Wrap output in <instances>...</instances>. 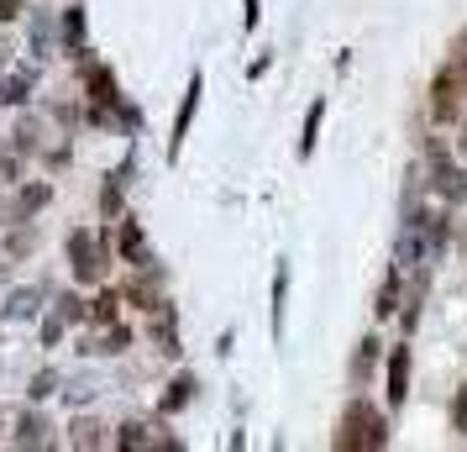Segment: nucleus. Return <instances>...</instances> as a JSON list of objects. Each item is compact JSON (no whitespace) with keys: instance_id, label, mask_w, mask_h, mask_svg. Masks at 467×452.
Instances as JSON below:
<instances>
[{"instance_id":"obj_1","label":"nucleus","mask_w":467,"mask_h":452,"mask_svg":"<svg viewBox=\"0 0 467 452\" xmlns=\"http://www.w3.org/2000/svg\"><path fill=\"white\" fill-rule=\"evenodd\" d=\"M337 447L341 452H379V447H389V421H383L368 400H352V405H347V415H341Z\"/></svg>"},{"instance_id":"obj_2","label":"nucleus","mask_w":467,"mask_h":452,"mask_svg":"<svg viewBox=\"0 0 467 452\" xmlns=\"http://www.w3.org/2000/svg\"><path fill=\"white\" fill-rule=\"evenodd\" d=\"M431 116L451 127L457 116H467V68L462 64H446L436 74V85H431Z\"/></svg>"},{"instance_id":"obj_3","label":"nucleus","mask_w":467,"mask_h":452,"mask_svg":"<svg viewBox=\"0 0 467 452\" xmlns=\"http://www.w3.org/2000/svg\"><path fill=\"white\" fill-rule=\"evenodd\" d=\"M68 263H74V279H79V284H100V279H106V263H110L106 237L74 232V237H68Z\"/></svg>"},{"instance_id":"obj_4","label":"nucleus","mask_w":467,"mask_h":452,"mask_svg":"<svg viewBox=\"0 0 467 452\" xmlns=\"http://www.w3.org/2000/svg\"><path fill=\"white\" fill-rule=\"evenodd\" d=\"M200 95H205V79H200V74H190V85H184V100H179V116H173L169 163L179 158V148H184V137H190V121H194V110H200Z\"/></svg>"},{"instance_id":"obj_5","label":"nucleus","mask_w":467,"mask_h":452,"mask_svg":"<svg viewBox=\"0 0 467 452\" xmlns=\"http://www.w3.org/2000/svg\"><path fill=\"white\" fill-rule=\"evenodd\" d=\"M431 163H436V194H441V200H467V169L446 163L441 142H431Z\"/></svg>"},{"instance_id":"obj_6","label":"nucleus","mask_w":467,"mask_h":452,"mask_svg":"<svg viewBox=\"0 0 467 452\" xmlns=\"http://www.w3.org/2000/svg\"><path fill=\"white\" fill-rule=\"evenodd\" d=\"M121 258L137 263V268H152V253H148V237H142V226L131 221V215H121Z\"/></svg>"},{"instance_id":"obj_7","label":"nucleus","mask_w":467,"mask_h":452,"mask_svg":"<svg viewBox=\"0 0 467 452\" xmlns=\"http://www.w3.org/2000/svg\"><path fill=\"white\" fill-rule=\"evenodd\" d=\"M410 400V347H394L389 352V405H404Z\"/></svg>"},{"instance_id":"obj_8","label":"nucleus","mask_w":467,"mask_h":452,"mask_svg":"<svg viewBox=\"0 0 467 452\" xmlns=\"http://www.w3.org/2000/svg\"><path fill=\"white\" fill-rule=\"evenodd\" d=\"M320 121H326V100H310V110H305V131H299V158H310V152H316Z\"/></svg>"},{"instance_id":"obj_9","label":"nucleus","mask_w":467,"mask_h":452,"mask_svg":"<svg viewBox=\"0 0 467 452\" xmlns=\"http://www.w3.org/2000/svg\"><path fill=\"white\" fill-rule=\"evenodd\" d=\"M85 85H89V100H95V106H116V100H121V95H116V79H110V68H89Z\"/></svg>"},{"instance_id":"obj_10","label":"nucleus","mask_w":467,"mask_h":452,"mask_svg":"<svg viewBox=\"0 0 467 452\" xmlns=\"http://www.w3.org/2000/svg\"><path fill=\"white\" fill-rule=\"evenodd\" d=\"M284 295H289V263H278V274H274V305H268L274 337H284Z\"/></svg>"},{"instance_id":"obj_11","label":"nucleus","mask_w":467,"mask_h":452,"mask_svg":"<svg viewBox=\"0 0 467 452\" xmlns=\"http://www.w3.org/2000/svg\"><path fill=\"white\" fill-rule=\"evenodd\" d=\"M190 400H194V379H190V373H179V379L169 384V394H163V415H173V410H184Z\"/></svg>"},{"instance_id":"obj_12","label":"nucleus","mask_w":467,"mask_h":452,"mask_svg":"<svg viewBox=\"0 0 467 452\" xmlns=\"http://www.w3.org/2000/svg\"><path fill=\"white\" fill-rule=\"evenodd\" d=\"M26 95H32V74H11V79H0V106H22Z\"/></svg>"},{"instance_id":"obj_13","label":"nucleus","mask_w":467,"mask_h":452,"mask_svg":"<svg viewBox=\"0 0 467 452\" xmlns=\"http://www.w3.org/2000/svg\"><path fill=\"white\" fill-rule=\"evenodd\" d=\"M379 316H394L400 310V268H389L383 274V289H379V305H373Z\"/></svg>"},{"instance_id":"obj_14","label":"nucleus","mask_w":467,"mask_h":452,"mask_svg":"<svg viewBox=\"0 0 467 452\" xmlns=\"http://www.w3.org/2000/svg\"><path fill=\"white\" fill-rule=\"evenodd\" d=\"M47 200H53V190H47V184H26L22 200H16V221H22V215H32V211H43Z\"/></svg>"},{"instance_id":"obj_15","label":"nucleus","mask_w":467,"mask_h":452,"mask_svg":"<svg viewBox=\"0 0 467 452\" xmlns=\"http://www.w3.org/2000/svg\"><path fill=\"white\" fill-rule=\"evenodd\" d=\"M43 431H47V421H43V415H37V421H32V415H22V431H16V447H32V442L43 447Z\"/></svg>"},{"instance_id":"obj_16","label":"nucleus","mask_w":467,"mask_h":452,"mask_svg":"<svg viewBox=\"0 0 467 452\" xmlns=\"http://www.w3.org/2000/svg\"><path fill=\"white\" fill-rule=\"evenodd\" d=\"M64 37L74 47L85 43V5H68V16H64Z\"/></svg>"},{"instance_id":"obj_17","label":"nucleus","mask_w":467,"mask_h":452,"mask_svg":"<svg viewBox=\"0 0 467 452\" xmlns=\"http://www.w3.org/2000/svg\"><path fill=\"white\" fill-rule=\"evenodd\" d=\"M106 426H95V421H74V447H100L106 436H100Z\"/></svg>"},{"instance_id":"obj_18","label":"nucleus","mask_w":467,"mask_h":452,"mask_svg":"<svg viewBox=\"0 0 467 452\" xmlns=\"http://www.w3.org/2000/svg\"><path fill=\"white\" fill-rule=\"evenodd\" d=\"M116 447H152L148 426H137V421H131V426H121V431H116Z\"/></svg>"},{"instance_id":"obj_19","label":"nucleus","mask_w":467,"mask_h":452,"mask_svg":"<svg viewBox=\"0 0 467 452\" xmlns=\"http://www.w3.org/2000/svg\"><path fill=\"white\" fill-rule=\"evenodd\" d=\"M116 305H121V295H110V289H106V295H100V300H95V310H89V316H95V321H116Z\"/></svg>"},{"instance_id":"obj_20","label":"nucleus","mask_w":467,"mask_h":452,"mask_svg":"<svg viewBox=\"0 0 467 452\" xmlns=\"http://www.w3.org/2000/svg\"><path fill=\"white\" fill-rule=\"evenodd\" d=\"M127 347H131V331H127V326H116V331H110V337L95 347V352H127Z\"/></svg>"},{"instance_id":"obj_21","label":"nucleus","mask_w":467,"mask_h":452,"mask_svg":"<svg viewBox=\"0 0 467 452\" xmlns=\"http://www.w3.org/2000/svg\"><path fill=\"white\" fill-rule=\"evenodd\" d=\"M64 310H58V316H47V321H43V342H58V337H64Z\"/></svg>"},{"instance_id":"obj_22","label":"nucleus","mask_w":467,"mask_h":452,"mask_svg":"<svg viewBox=\"0 0 467 452\" xmlns=\"http://www.w3.org/2000/svg\"><path fill=\"white\" fill-rule=\"evenodd\" d=\"M451 421H457V431H467V384L457 389V405H451Z\"/></svg>"},{"instance_id":"obj_23","label":"nucleus","mask_w":467,"mask_h":452,"mask_svg":"<svg viewBox=\"0 0 467 452\" xmlns=\"http://www.w3.org/2000/svg\"><path fill=\"white\" fill-rule=\"evenodd\" d=\"M58 310H64V321H85V305L74 300V295H68V300H58Z\"/></svg>"},{"instance_id":"obj_24","label":"nucleus","mask_w":467,"mask_h":452,"mask_svg":"<svg viewBox=\"0 0 467 452\" xmlns=\"http://www.w3.org/2000/svg\"><path fill=\"white\" fill-rule=\"evenodd\" d=\"M53 384H58L53 373H37V379H32V400H43V394H53Z\"/></svg>"},{"instance_id":"obj_25","label":"nucleus","mask_w":467,"mask_h":452,"mask_svg":"<svg viewBox=\"0 0 467 452\" xmlns=\"http://www.w3.org/2000/svg\"><path fill=\"white\" fill-rule=\"evenodd\" d=\"M373 358H379V342L368 337V342H362V352H358V373H362V368H368V363H373Z\"/></svg>"},{"instance_id":"obj_26","label":"nucleus","mask_w":467,"mask_h":452,"mask_svg":"<svg viewBox=\"0 0 467 452\" xmlns=\"http://www.w3.org/2000/svg\"><path fill=\"white\" fill-rule=\"evenodd\" d=\"M451 64L467 68V32H457V43H451Z\"/></svg>"},{"instance_id":"obj_27","label":"nucleus","mask_w":467,"mask_h":452,"mask_svg":"<svg viewBox=\"0 0 467 452\" xmlns=\"http://www.w3.org/2000/svg\"><path fill=\"white\" fill-rule=\"evenodd\" d=\"M242 22H247V32L257 26V0H242Z\"/></svg>"},{"instance_id":"obj_28","label":"nucleus","mask_w":467,"mask_h":452,"mask_svg":"<svg viewBox=\"0 0 467 452\" xmlns=\"http://www.w3.org/2000/svg\"><path fill=\"white\" fill-rule=\"evenodd\" d=\"M22 5H26V0H0V22H11V16H16Z\"/></svg>"},{"instance_id":"obj_29","label":"nucleus","mask_w":467,"mask_h":452,"mask_svg":"<svg viewBox=\"0 0 467 452\" xmlns=\"http://www.w3.org/2000/svg\"><path fill=\"white\" fill-rule=\"evenodd\" d=\"M462 152H467V127H462Z\"/></svg>"},{"instance_id":"obj_30","label":"nucleus","mask_w":467,"mask_h":452,"mask_svg":"<svg viewBox=\"0 0 467 452\" xmlns=\"http://www.w3.org/2000/svg\"><path fill=\"white\" fill-rule=\"evenodd\" d=\"M0 68H5V47H0Z\"/></svg>"}]
</instances>
